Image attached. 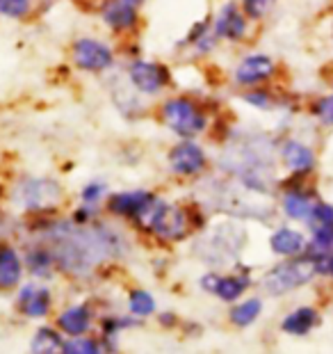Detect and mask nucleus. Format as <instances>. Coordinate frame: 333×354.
<instances>
[{"mask_svg": "<svg viewBox=\"0 0 333 354\" xmlns=\"http://www.w3.org/2000/svg\"><path fill=\"white\" fill-rule=\"evenodd\" d=\"M57 325L62 331H66V334L71 336H80L85 334L87 327H89V313L85 306H71L66 308V311L59 315Z\"/></svg>", "mask_w": 333, "mask_h": 354, "instance_id": "nucleus-19", "label": "nucleus"}, {"mask_svg": "<svg viewBox=\"0 0 333 354\" xmlns=\"http://www.w3.org/2000/svg\"><path fill=\"white\" fill-rule=\"evenodd\" d=\"M310 115L322 126L333 128V92L315 96V99L310 101Z\"/></svg>", "mask_w": 333, "mask_h": 354, "instance_id": "nucleus-24", "label": "nucleus"}, {"mask_svg": "<svg viewBox=\"0 0 333 354\" xmlns=\"http://www.w3.org/2000/svg\"><path fill=\"white\" fill-rule=\"evenodd\" d=\"M281 160L292 174H308L315 167V151L301 140H285L281 145Z\"/></svg>", "mask_w": 333, "mask_h": 354, "instance_id": "nucleus-11", "label": "nucleus"}, {"mask_svg": "<svg viewBox=\"0 0 333 354\" xmlns=\"http://www.w3.org/2000/svg\"><path fill=\"white\" fill-rule=\"evenodd\" d=\"M37 0H0V17L10 21H26L35 12Z\"/></svg>", "mask_w": 333, "mask_h": 354, "instance_id": "nucleus-22", "label": "nucleus"}, {"mask_svg": "<svg viewBox=\"0 0 333 354\" xmlns=\"http://www.w3.org/2000/svg\"><path fill=\"white\" fill-rule=\"evenodd\" d=\"M317 322V313L313 311V308H297V311H292L287 318L283 320V331H287V334H308L310 329L315 327Z\"/></svg>", "mask_w": 333, "mask_h": 354, "instance_id": "nucleus-20", "label": "nucleus"}, {"mask_svg": "<svg viewBox=\"0 0 333 354\" xmlns=\"http://www.w3.org/2000/svg\"><path fill=\"white\" fill-rule=\"evenodd\" d=\"M278 76V62L267 53H249L233 69V82L240 89L272 85Z\"/></svg>", "mask_w": 333, "mask_h": 354, "instance_id": "nucleus-6", "label": "nucleus"}, {"mask_svg": "<svg viewBox=\"0 0 333 354\" xmlns=\"http://www.w3.org/2000/svg\"><path fill=\"white\" fill-rule=\"evenodd\" d=\"M258 313H260L258 299H247V302H242V304H238L236 308H233L231 320L236 322V325H240V327H247V325H251L256 318H258Z\"/></svg>", "mask_w": 333, "mask_h": 354, "instance_id": "nucleus-25", "label": "nucleus"}, {"mask_svg": "<svg viewBox=\"0 0 333 354\" xmlns=\"http://www.w3.org/2000/svg\"><path fill=\"white\" fill-rule=\"evenodd\" d=\"M166 162H169V169L173 174L187 178V176H199L201 171L208 167V156H206V149H203L199 142L178 140L176 145L169 149Z\"/></svg>", "mask_w": 333, "mask_h": 354, "instance_id": "nucleus-8", "label": "nucleus"}, {"mask_svg": "<svg viewBox=\"0 0 333 354\" xmlns=\"http://www.w3.org/2000/svg\"><path fill=\"white\" fill-rule=\"evenodd\" d=\"M329 39H331V46H333V21H331V28H329Z\"/></svg>", "mask_w": 333, "mask_h": 354, "instance_id": "nucleus-32", "label": "nucleus"}, {"mask_svg": "<svg viewBox=\"0 0 333 354\" xmlns=\"http://www.w3.org/2000/svg\"><path fill=\"white\" fill-rule=\"evenodd\" d=\"M185 46L192 48L194 57H206L219 46V39L213 35V30H210V19L199 21V24L192 26V30L185 37Z\"/></svg>", "mask_w": 333, "mask_h": 354, "instance_id": "nucleus-13", "label": "nucleus"}, {"mask_svg": "<svg viewBox=\"0 0 333 354\" xmlns=\"http://www.w3.org/2000/svg\"><path fill=\"white\" fill-rule=\"evenodd\" d=\"M155 194L146 190H131L117 192L108 199V210L112 215L128 217V220H140L146 210L155 203Z\"/></svg>", "mask_w": 333, "mask_h": 354, "instance_id": "nucleus-10", "label": "nucleus"}, {"mask_svg": "<svg viewBox=\"0 0 333 354\" xmlns=\"http://www.w3.org/2000/svg\"><path fill=\"white\" fill-rule=\"evenodd\" d=\"M327 259L329 256H304V259L287 261L283 266L272 270L265 277L263 286L272 295H283L287 290L308 283L317 272H327Z\"/></svg>", "mask_w": 333, "mask_h": 354, "instance_id": "nucleus-2", "label": "nucleus"}, {"mask_svg": "<svg viewBox=\"0 0 333 354\" xmlns=\"http://www.w3.org/2000/svg\"><path fill=\"white\" fill-rule=\"evenodd\" d=\"M329 87H331V92H333V73L329 76Z\"/></svg>", "mask_w": 333, "mask_h": 354, "instance_id": "nucleus-33", "label": "nucleus"}, {"mask_svg": "<svg viewBox=\"0 0 333 354\" xmlns=\"http://www.w3.org/2000/svg\"><path fill=\"white\" fill-rule=\"evenodd\" d=\"M315 203L313 197L301 190H287L283 194V213L292 220H301V222H310L313 220V210H315Z\"/></svg>", "mask_w": 333, "mask_h": 354, "instance_id": "nucleus-14", "label": "nucleus"}, {"mask_svg": "<svg viewBox=\"0 0 333 354\" xmlns=\"http://www.w3.org/2000/svg\"><path fill=\"white\" fill-rule=\"evenodd\" d=\"M128 85L135 89V94L153 99L173 85V73L169 64L160 62V59L135 57L128 64Z\"/></svg>", "mask_w": 333, "mask_h": 354, "instance_id": "nucleus-4", "label": "nucleus"}, {"mask_svg": "<svg viewBox=\"0 0 333 354\" xmlns=\"http://www.w3.org/2000/svg\"><path fill=\"white\" fill-rule=\"evenodd\" d=\"M158 117L178 140H196L201 133H206L210 122L206 108L187 94L166 96L158 108Z\"/></svg>", "mask_w": 333, "mask_h": 354, "instance_id": "nucleus-1", "label": "nucleus"}, {"mask_svg": "<svg viewBox=\"0 0 333 354\" xmlns=\"http://www.w3.org/2000/svg\"><path fill=\"white\" fill-rule=\"evenodd\" d=\"M64 348L66 345L62 343V338H59L55 331L44 327L37 331L35 341H32V352L35 354H64Z\"/></svg>", "mask_w": 333, "mask_h": 354, "instance_id": "nucleus-21", "label": "nucleus"}, {"mask_svg": "<svg viewBox=\"0 0 333 354\" xmlns=\"http://www.w3.org/2000/svg\"><path fill=\"white\" fill-rule=\"evenodd\" d=\"M137 222L144 229L155 233L158 238H166V240H180L190 231L187 210L176 206V203H166L162 199H155L153 206H151Z\"/></svg>", "mask_w": 333, "mask_h": 354, "instance_id": "nucleus-5", "label": "nucleus"}, {"mask_svg": "<svg viewBox=\"0 0 333 354\" xmlns=\"http://www.w3.org/2000/svg\"><path fill=\"white\" fill-rule=\"evenodd\" d=\"M19 306L21 311L30 318H44L50 308V295L48 290L44 288H35V286H26L19 295Z\"/></svg>", "mask_w": 333, "mask_h": 354, "instance_id": "nucleus-15", "label": "nucleus"}, {"mask_svg": "<svg viewBox=\"0 0 333 354\" xmlns=\"http://www.w3.org/2000/svg\"><path fill=\"white\" fill-rule=\"evenodd\" d=\"M242 12H245V17L251 21V24H260L269 17L272 12H274V7L278 0H238Z\"/></svg>", "mask_w": 333, "mask_h": 354, "instance_id": "nucleus-23", "label": "nucleus"}, {"mask_svg": "<svg viewBox=\"0 0 333 354\" xmlns=\"http://www.w3.org/2000/svg\"><path fill=\"white\" fill-rule=\"evenodd\" d=\"M203 288H208L213 295L226 299V302H231V299H238L242 292L247 290L249 286V279L247 277H217V274H208L203 277Z\"/></svg>", "mask_w": 333, "mask_h": 354, "instance_id": "nucleus-12", "label": "nucleus"}, {"mask_svg": "<svg viewBox=\"0 0 333 354\" xmlns=\"http://www.w3.org/2000/svg\"><path fill=\"white\" fill-rule=\"evenodd\" d=\"M269 245H272V250H274L276 254H281V256H294V254L304 252L306 238H304V233L283 227V229H278V231L272 233Z\"/></svg>", "mask_w": 333, "mask_h": 354, "instance_id": "nucleus-16", "label": "nucleus"}, {"mask_svg": "<svg viewBox=\"0 0 333 354\" xmlns=\"http://www.w3.org/2000/svg\"><path fill=\"white\" fill-rule=\"evenodd\" d=\"M101 21L112 35L131 37L140 32L142 14L137 7L124 3V0H103L101 3Z\"/></svg>", "mask_w": 333, "mask_h": 354, "instance_id": "nucleus-9", "label": "nucleus"}, {"mask_svg": "<svg viewBox=\"0 0 333 354\" xmlns=\"http://www.w3.org/2000/svg\"><path fill=\"white\" fill-rule=\"evenodd\" d=\"M315 227H333V203L317 201L313 210V220Z\"/></svg>", "mask_w": 333, "mask_h": 354, "instance_id": "nucleus-27", "label": "nucleus"}, {"mask_svg": "<svg viewBox=\"0 0 333 354\" xmlns=\"http://www.w3.org/2000/svg\"><path fill=\"white\" fill-rule=\"evenodd\" d=\"M64 354H101L98 345L94 341H85V338H78V341L66 343Z\"/></svg>", "mask_w": 333, "mask_h": 354, "instance_id": "nucleus-29", "label": "nucleus"}, {"mask_svg": "<svg viewBox=\"0 0 333 354\" xmlns=\"http://www.w3.org/2000/svg\"><path fill=\"white\" fill-rule=\"evenodd\" d=\"M124 3H128V5H133V7H137V10H142V7L146 5V0H124Z\"/></svg>", "mask_w": 333, "mask_h": 354, "instance_id": "nucleus-30", "label": "nucleus"}, {"mask_svg": "<svg viewBox=\"0 0 333 354\" xmlns=\"http://www.w3.org/2000/svg\"><path fill=\"white\" fill-rule=\"evenodd\" d=\"M210 30L219 41L242 44L251 32V21L245 17L238 0H226L210 19Z\"/></svg>", "mask_w": 333, "mask_h": 354, "instance_id": "nucleus-7", "label": "nucleus"}, {"mask_svg": "<svg viewBox=\"0 0 333 354\" xmlns=\"http://www.w3.org/2000/svg\"><path fill=\"white\" fill-rule=\"evenodd\" d=\"M240 99H242V103H247L249 108L260 110V112H272L274 108H278V103H281V99H278L276 92L272 89V85L242 89Z\"/></svg>", "mask_w": 333, "mask_h": 354, "instance_id": "nucleus-18", "label": "nucleus"}, {"mask_svg": "<svg viewBox=\"0 0 333 354\" xmlns=\"http://www.w3.org/2000/svg\"><path fill=\"white\" fill-rule=\"evenodd\" d=\"M131 311L135 315H151V313L155 311L153 297H151L146 290H135V292H131Z\"/></svg>", "mask_w": 333, "mask_h": 354, "instance_id": "nucleus-26", "label": "nucleus"}, {"mask_svg": "<svg viewBox=\"0 0 333 354\" xmlns=\"http://www.w3.org/2000/svg\"><path fill=\"white\" fill-rule=\"evenodd\" d=\"M105 192H108V187H105L103 183H89V185L82 187L80 197H82V203H85V206H94L96 208V203L103 201Z\"/></svg>", "mask_w": 333, "mask_h": 354, "instance_id": "nucleus-28", "label": "nucleus"}, {"mask_svg": "<svg viewBox=\"0 0 333 354\" xmlns=\"http://www.w3.org/2000/svg\"><path fill=\"white\" fill-rule=\"evenodd\" d=\"M21 279V259L12 247H0V288L10 290Z\"/></svg>", "mask_w": 333, "mask_h": 354, "instance_id": "nucleus-17", "label": "nucleus"}, {"mask_svg": "<svg viewBox=\"0 0 333 354\" xmlns=\"http://www.w3.org/2000/svg\"><path fill=\"white\" fill-rule=\"evenodd\" d=\"M69 55L75 69L89 73V76H101V73L110 71L117 64V50L112 48V44L89 35L71 41Z\"/></svg>", "mask_w": 333, "mask_h": 354, "instance_id": "nucleus-3", "label": "nucleus"}, {"mask_svg": "<svg viewBox=\"0 0 333 354\" xmlns=\"http://www.w3.org/2000/svg\"><path fill=\"white\" fill-rule=\"evenodd\" d=\"M327 272L333 274V256H329V259H327Z\"/></svg>", "mask_w": 333, "mask_h": 354, "instance_id": "nucleus-31", "label": "nucleus"}]
</instances>
